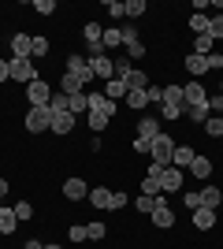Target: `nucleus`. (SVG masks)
Listing matches in <instances>:
<instances>
[{"mask_svg": "<svg viewBox=\"0 0 223 249\" xmlns=\"http://www.w3.org/2000/svg\"><path fill=\"white\" fill-rule=\"evenodd\" d=\"M208 115H212V112H208V104H193V108H186V119H193L197 126H201Z\"/></svg>", "mask_w": 223, "mask_h": 249, "instance_id": "c756f323", "label": "nucleus"}, {"mask_svg": "<svg viewBox=\"0 0 223 249\" xmlns=\"http://www.w3.org/2000/svg\"><path fill=\"white\" fill-rule=\"evenodd\" d=\"M8 71H11V78L22 82V86L37 82V67H34V60H8Z\"/></svg>", "mask_w": 223, "mask_h": 249, "instance_id": "7ed1b4c3", "label": "nucleus"}, {"mask_svg": "<svg viewBox=\"0 0 223 249\" xmlns=\"http://www.w3.org/2000/svg\"><path fill=\"white\" fill-rule=\"evenodd\" d=\"M52 52V41L45 37V34H34V49H30V60H41V56H49Z\"/></svg>", "mask_w": 223, "mask_h": 249, "instance_id": "412c9836", "label": "nucleus"}, {"mask_svg": "<svg viewBox=\"0 0 223 249\" xmlns=\"http://www.w3.org/2000/svg\"><path fill=\"white\" fill-rule=\"evenodd\" d=\"M160 190H182V171L179 167H164V175H160Z\"/></svg>", "mask_w": 223, "mask_h": 249, "instance_id": "ddd939ff", "label": "nucleus"}, {"mask_svg": "<svg viewBox=\"0 0 223 249\" xmlns=\"http://www.w3.org/2000/svg\"><path fill=\"white\" fill-rule=\"evenodd\" d=\"M34 11H37V15H52V11H56V0H34Z\"/></svg>", "mask_w": 223, "mask_h": 249, "instance_id": "49530a36", "label": "nucleus"}, {"mask_svg": "<svg viewBox=\"0 0 223 249\" xmlns=\"http://www.w3.org/2000/svg\"><path fill=\"white\" fill-rule=\"evenodd\" d=\"M89 205H93V208H108V205H112V190H108V186L89 190Z\"/></svg>", "mask_w": 223, "mask_h": 249, "instance_id": "a878e982", "label": "nucleus"}, {"mask_svg": "<svg viewBox=\"0 0 223 249\" xmlns=\"http://www.w3.org/2000/svg\"><path fill=\"white\" fill-rule=\"evenodd\" d=\"M34 49V34H15L11 37V60H30Z\"/></svg>", "mask_w": 223, "mask_h": 249, "instance_id": "6e6552de", "label": "nucleus"}, {"mask_svg": "<svg viewBox=\"0 0 223 249\" xmlns=\"http://www.w3.org/2000/svg\"><path fill=\"white\" fill-rule=\"evenodd\" d=\"M141 194H145V197H160V194H164V190H160V178L145 175L141 178Z\"/></svg>", "mask_w": 223, "mask_h": 249, "instance_id": "7c9ffc66", "label": "nucleus"}, {"mask_svg": "<svg viewBox=\"0 0 223 249\" xmlns=\"http://www.w3.org/2000/svg\"><path fill=\"white\" fill-rule=\"evenodd\" d=\"M101 45H104V49H119V45H123V26H108V30L101 34Z\"/></svg>", "mask_w": 223, "mask_h": 249, "instance_id": "b1692460", "label": "nucleus"}, {"mask_svg": "<svg viewBox=\"0 0 223 249\" xmlns=\"http://www.w3.org/2000/svg\"><path fill=\"white\" fill-rule=\"evenodd\" d=\"M60 93H64V97H78V93H86L82 78H74V74H67V71H64V78H60Z\"/></svg>", "mask_w": 223, "mask_h": 249, "instance_id": "4468645a", "label": "nucleus"}, {"mask_svg": "<svg viewBox=\"0 0 223 249\" xmlns=\"http://www.w3.org/2000/svg\"><path fill=\"white\" fill-rule=\"evenodd\" d=\"M201 130L208 138H223V115H208V119L201 123Z\"/></svg>", "mask_w": 223, "mask_h": 249, "instance_id": "bb28decb", "label": "nucleus"}, {"mask_svg": "<svg viewBox=\"0 0 223 249\" xmlns=\"http://www.w3.org/2000/svg\"><path fill=\"white\" fill-rule=\"evenodd\" d=\"M26 130L30 134H41V130H52V108H30L26 112Z\"/></svg>", "mask_w": 223, "mask_h": 249, "instance_id": "f257e3e1", "label": "nucleus"}, {"mask_svg": "<svg viewBox=\"0 0 223 249\" xmlns=\"http://www.w3.org/2000/svg\"><path fill=\"white\" fill-rule=\"evenodd\" d=\"M149 219H153L156 227H164V231H168L171 223H175V212L168 208V201H164V197H156V208H153V216H149Z\"/></svg>", "mask_w": 223, "mask_h": 249, "instance_id": "1a4fd4ad", "label": "nucleus"}, {"mask_svg": "<svg viewBox=\"0 0 223 249\" xmlns=\"http://www.w3.org/2000/svg\"><path fill=\"white\" fill-rule=\"evenodd\" d=\"M22 249H45V246H41V242H37V238H30V242H26V246H22Z\"/></svg>", "mask_w": 223, "mask_h": 249, "instance_id": "4d7b16f0", "label": "nucleus"}, {"mask_svg": "<svg viewBox=\"0 0 223 249\" xmlns=\"http://www.w3.org/2000/svg\"><path fill=\"white\" fill-rule=\"evenodd\" d=\"M89 71H93V78L112 82V78H116V60H112V56H93V60H89Z\"/></svg>", "mask_w": 223, "mask_h": 249, "instance_id": "423d86ee", "label": "nucleus"}, {"mask_svg": "<svg viewBox=\"0 0 223 249\" xmlns=\"http://www.w3.org/2000/svg\"><path fill=\"white\" fill-rule=\"evenodd\" d=\"M67 112L78 119L82 112H89V101H86V93H78V97H71V104H67Z\"/></svg>", "mask_w": 223, "mask_h": 249, "instance_id": "2f4dec72", "label": "nucleus"}, {"mask_svg": "<svg viewBox=\"0 0 223 249\" xmlns=\"http://www.w3.org/2000/svg\"><path fill=\"white\" fill-rule=\"evenodd\" d=\"M208 37L223 41V15H208Z\"/></svg>", "mask_w": 223, "mask_h": 249, "instance_id": "72a5a7b5", "label": "nucleus"}, {"mask_svg": "<svg viewBox=\"0 0 223 249\" xmlns=\"http://www.w3.org/2000/svg\"><path fill=\"white\" fill-rule=\"evenodd\" d=\"M145 56V45L141 41H127V60H141Z\"/></svg>", "mask_w": 223, "mask_h": 249, "instance_id": "a18cd8bd", "label": "nucleus"}, {"mask_svg": "<svg viewBox=\"0 0 223 249\" xmlns=\"http://www.w3.org/2000/svg\"><path fill=\"white\" fill-rule=\"evenodd\" d=\"M212 37H208V34H197V37H193V52H197V56H208V52H216L212 49Z\"/></svg>", "mask_w": 223, "mask_h": 249, "instance_id": "cd10ccee", "label": "nucleus"}, {"mask_svg": "<svg viewBox=\"0 0 223 249\" xmlns=\"http://www.w3.org/2000/svg\"><path fill=\"white\" fill-rule=\"evenodd\" d=\"M104 97H108V101H123V97H127V82H123V78L104 82Z\"/></svg>", "mask_w": 223, "mask_h": 249, "instance_id": "393cba45", "label": "nucleus"}, {"mask_svg": "<svg viewBox=\"0 0 223 249\" xmlns=\"http://www.w3.org/2000/svg\"><path fill=\"white\" fill-rule=\"evenodd\" d=\"M74 123H78V119H74L71 112H52V134H60V138H64V134H71V130H74Z\"/></svg>", "mask_w": 223, "mask_h": 249, "instance_id": "9b49d317", "label": "nucleus"}, {"mask_svg": "<svg viewBox=\"0 0 223 249\" xmlns=\"http://www.w3.org/2000/svg\"><path fill=\"white\" fill-rule=\"evenodd\" d=\"M190 30H193V34H208V15L193 11V15H190Z\"/></svg>", "mask_w": 223, "mask_h": 249, "instance_id": "f704fd0d", "label": "nucleus"}, {"mask_svg": "<svg viewBox=\"0 0 223 249\" xmlns=\"http://www.w3.org/2000/svg\"><path fill=\"white\" fill-rule=\"evenodd\" d=\"M145 101H149V104H153V101L164 104V86H149V89H145Z\"/></svg>", "mask_w": 223, "mask_h": 249, "instance_id": "09e8293b", "label": "nucleus"}, {"mask_svg": "<svg viewBox=\"0 0 223 249\" xmlns=\"http://www.w3.org/2000/svg\"><path fill=\"white\" fill-rule=\"evenodd\" d=\"M160 112H164V119H171V123H175V119H182V115H186V104H164Z\"/></svg>", "mask_w": 223, "mask_h": 249, "instance_id": "e433bc0d", "label": "nucleus"}, {"mask_svg": "<svg viewBox=\"0 0 223 249\" xmlns=\"http://www.w3.org/2000/svg\"><path fill=\"white\" fill-rule=\"evenodd\" d=\"M67 104H71V97H64L60 89H56L52 101H49V108H52V112H67Z\"/></svg>", "mask_w": 223, "mask_h": 249, "instance_id": "79ce46f5", "label": "nucleus"}, {"mask_svg": "<svg viewBox=\"0 0 223 249\" xmlns=\"http://www.w3.org/2000/svg\"><path fill=\"white\" fill-rule=\"evenodd\" d=\"M67 74H74V78H82V86L93 82V71H89V60H82L78 52H71L67 56Z\"/></svg>", "mask_w": 223, "mask_h": 249, "instance_id": "39448f33", "label": "nucleus"}, {"mask_svg": "<svg viewBox=\"0 0 223 249\" xmlns=\"http://www.w3.org/2000/svg\"><path fill=\"white\" fill-rule=\"evenodd\" d=\"M182 205H186V208H201V194H193V190H190V194L182 197Z\"/></svg>", "mask_w": 223, "mask_h": 249, "instance_id": "864d4df0", "label": "nucleus"}, {"mask_svg": "<svg viewBox=\"0 0 223 249\" xmlns=\"http://www.w3.org/2000/svg\"><path fill=\"white\" fill-rule=\"evenodd\" d=\"M4 194H8V178H0V201H4Z\"/></svg>", "mask_w": 223, "mask_h": 249, "instance_id": "13d9d810", "label": "nucleus"}, {"mask_svg": "<svg viewBox=\"0 0 223 249\" xmlns=\"http://www.w3.org/2000/svg\"><path fill=\"white\" fill-rule=\"evenodd\" d=\"M45 249H64V246H45Z\"/></svg>", "mask_w": 223, "mask_h": 249, "instance_id": "bf43d9fd", "label": "nucleus"}, {"mask_svg": "<svg viewBox=\"0 0 223 249\" xmlns=\"http://www.w3.org/2000/svg\"><path fill=\"white\" fill-rule=\"evenodd\" d=\"M190 171H193V178H212V160L208 156H193Z\"/></svg>", "mask_w": 223, "mask_h": 249, "instance_id": "aec40b11", "label": "nucleus"}, {"mask_svg": "<svg viewBox=\"0 0 223 249\" xmlns=\"http://www.w3.org/2000/svg\"><path fill=\"white\" fill-rule=\"evenodd\" d=\"M220 89H223V86H220Z\"/></svg>", "mask_w": 223, "mask_h": 249, "instance_id": "052dcab7", "label": "nucleus"}, {"mask_svg": "<svg viewBox=\"0 0 223 249\" xmlns=\"http://www.w3.org/2000/svg\"><path fill=\"white\" fill-rule=\"evenodd\" d=\"M193 156H197V153H193L190 145H175V153H171V167H179V171H182V167L193 164Z\"/></svg>", "mask_w": 223, "mask_h": 249, "instance_id": "dca6fc26", "label": "nucleus"}, {"mask_svg": "<svg viewBox=\"0 0 223 249\" xmlns=\"http://www.w3.org/2000/svg\"><path fill=\"white\" fill-rule=\"evenodd\" d=\"M186 71H190L193 78H201V74L208 71V60H205V56H197V52H190V56H186Z\"/></svg>", "mask_w": 223, "mask_h": 249, "instance_id": "5701e85b", "label": "nucleus"}, {"mask_svg": "<svg viewBox=\"0 0 223 249\" xmlns=\"http://www.w3.org/2000/svg\"><path fill=\"white\" fill-rule=\"evenodd\" d=\"M123 101H127L130 108H138V112L149 104V101H145V89H127V97H123Z\"/></svg>", "mask_w": 223, "mask_h": 249, "instance_id": "473e14b6", "label": "nucleus"}, {"mask_svg": "<svg viewBox=\"0 0 223 249\" xmlns=\"http://www.w3.org/2000/svg\"><path fill=\"white\" fill-rule=\"evenodd\" d=\"M86 45H101V34H104V30H101V26H97V22H86Z\"/></svg>", "mask_w": 223, "mask_h": 249, "instance_id": "58836bf2", "label": "nucleus"}, {"mask_svg": "<svg viewBox=\"0 0 223 249\" xmlns=\"http://www.w3.org/2000/svg\"><path fill=\"white\" fill-rule=\"evenodd\" d=\"M164 104H186V97H182V86H164Z\"/></svg>", "mask_w": 223, "mask_h": 249, "instance_id": "c85d7f7f", "label": "nucleus"}, {"mask_svg": "<svg viewBox=\"0 0 223 249\" xmlns=\"http://www.w3.org/2000/svg\"><path fill=\"white\" fill-rule=\"evenodd\" d=\"M127 205H130L127 194H123V190H112V205H108V208H127Z\"/></svg>", "mask_w": 223, "mask_h": 249, "instance_id": "de8ad7c7", "label": "nucleus"}, {"mask_svg": "<svg viewBox=\"0 0 223 249\" xmlns=\"http://www.w3.org/2000/svg\"><path fill=\"white\" fill-rule=\"evenodd\" d=\"M123 82H127V89H149V78H145V71H134V67H130L127 74H123Z\"/></svg>", "mask_w": 223, "mask_h": 249, "instance_id": "6ab92c4d", "label": "nucleus"}, {"mask_svg": "<svg viewBox=\"0 0 223 249\" xmlns=\"http://www.w3.org/2000/svg\"><path fill=\"white\" fill-rule=\"evenodd\" d=\"M11 78V71H8V60H0V82H8Z\"/></svg>", "mask_w": 223, "mask_h": 249, "instance_id": "6e6d98bb", "label": "nucleus"}, {"mask_svg": "<svg viewBox=\"0 0 223 249\" xmlns=\"http://www.w3.org/2000/svg\"><path fill=\"white\" fill-rule=\"evenodd\" d=\"M156 134H160V123H156V119H141V123H138V142L153 145V142H156Z\"/></svg>", "mask_w": 223, "mask_h": 249, "instance_id": "2eb2a0df", "label": "nucleus"}, {"mask_svg": "<svg viewBox=\"0 0 223 249\" xmlns=\"http://www.w3.org/2000/svg\"><path fill=\"white\" fill-rule=\"evenodd\" d=\"M171 153H175V142H171V134H164V130H160V134H156V142L149 145V156H153L156 164H164V167H168V164H171Z\"/></svg>", "mask_w": 223, "mask_h": 249, "instance_id": "f03ea898", "label": "nucleus"}, {"mask_svg": "<svg viewBox=\"0 0 223 249\" xmlns=\"http://www.w3.org/2000/svg\"><path fill=\"white\" fill-rule=\"evenodd\" d=\"M15 227H19L15 208H4V205H0V234H15Z\"/></svg>", "mask_w": 223, "mask_h": 249, "instance_id": "a211bd4d", "label": "nucleus"}, {"mask_svg": "<svg viewBox=\"0 0 223 249\" xmlns=\"http://www.w3.org/2000/svg\"><path fill=\"white\" fill-rule=\"evenodd\" d=\"M182 97H186V108H193V104H208V93L201 89V82H186V86H182Z\"/></svg>", "mask_w": 223, "mask_h": 249, "instance_id": "9d476101", "label": "nucleus"}, {"mask_svg": "<svg viewBox=\"0 0 223 249\" xmlns=\"http://www.w3.org/2000/svg\"><path fill=\"white\" fill-rule=\"evenodd\" d=\"M220 205H223V194H220L216 186H205V190H201V208H212V212H216Z\"/></svg>", "mask_w": 223, "mask_h": 249, "instance_id": "4be33fe9", "label": "nucleus"}, {"mask_svg": "<svg viewBox=\"0 0 223 249\" xmlns=\"http://www.w3.org/2000/svg\"><path fill=\"white\" fill-rule=\"evenodd\" d=\"M11 208H15V216H19L22 223H26V219L34 216V205H30V201H19V205H11Z\"/></svg>", "mask_w": 223, "mask_h": 249, "instance_id": "c03bdc74", "label": "nucleus"}, {"mask_svg": "<svg viewBox=\"0 0 223 249\" xmlns=\"http://www.w3.org/2000/svg\"><path fill=\"white\" fill-rule=\"evenodd\" d=\"M193 227L197 231H212L216 227V212L212 208H193Z\"/></svg>", "mask_w": 223, "mask_h": 249, "instance_id": "f3484780", "label": "nucleus"}, {"mask_svg": "<svg viewBox=\"0 0 223 249\" xmlns=\"http://www.w3.org/2000/svg\"><path fill=\"white\" fill-rule=\"evenodd\" d=\"M130 67H134V63H130L127 56H119V60H116V78H123V74H127Z\"/></svg>", "mask_w": 223, "mask_h": 249, "instance_id": "8fccbe9b", "label": "nucleus"}, {"mask_svg": "<svg viewBox=\"0 0 223 249\" xmlns=\"http://www.w3.org/2000/svg\"><path fill=\"white\" fill-rule=\"evenodd\" d=\"M86 123H89V130H104V126L112 123V119H108V115H97V112H89V115H86Z\"/></svg>", "mask_w": 223, "mask_h": 249, "instance_id": "a19ab883", "label": "nucleus"}, {"mask_svg": "<svg viewBox=\"0 0 223 249\" xmlns=\"http://www.w3.org/2000/svg\"><path fill=\"white\" fill-rule=\"evenodd\" d=\"M86 238L101 242V238H104V223H97V219H93V223H86Z\"/></svg>", "mask_w": 223, "mask_h": 249, "instance_id": "ea45409f", "label": "nucleus"}, {"mask_svg": "<svg viewBox=\"0 0 223 249\" xmlns=\"http://www.w3.org/2000/svg\"><path fill=\"white\" fill-rule=\"evenodd\" d=\"M134 208H138L141 216H153V208H156V197H145V194H138V201H134Z\"/></svg>", "mask_w": 223, "mask_h": 249, "instance_id": "c9c22d12", "label": "nucleus"}, {"mask_svg": "<svg viewBox=\"0 0 223 249\" xmlns=\"http://www.w3.org/2000/svg\"><path fill=\"white\" fill-rule=\"evenodd\" d=\"M26 101H30V108H45V104L52 101V86L41 82V78L30 82V86H26Z\"/></svg>", "mask_w": 223, "mask_h": 249, "instance_id": "20e7f679", "label": "nucleus"}, {"mask_svg": "<svg viewBox=\"0 0 223 249\" xmlns=\"http://www.w3.org/2000/svg\"><path fill=\"white\" fill-rule=\"evenodd\" d=\"M104 11L112 15V19H123V15H127V4H119V0H108V4H104Z\"/></svg>", "mask_w": 223, "mask_h": 249, "instance_id": "37998d69", "label": "nucleus"}, {"mask_svg": "<svg viewBox=\"0 0 223 249\" xmlns=\"http://www.w3.org/2000/svg\"><path fill=\"white\" fill-rule=\"evenodd\" d=\"M67 234H71V242H89V238H86V227H82V223H74Z\"/></svg>", "mask_w": 223, "mask_h": 249, "instance_id": "3c124183", "label": "nucleus"}, {"mask_svg": "<svg viewBox=\"0 0 223 249\" xmlns=\"http://www.w3.org/2000/svg\"><path fill=\"white\" fill-rule=\"evenodd\" d=\"M205 60H208V71H220V67H223V56H220V52H208Z\"/></svg>", "mask_w": 223, "mask_h": 249, "instance_id": "603ef678", "label": "nucleus"}, {"mask_svg": "<svg viewBox=\"0 0 223 249\" xmlns=\"http://www.w3.org/2000/svg\"><path fill=\"white\" fill-rule=\"evenodd\" d=\"M86 101H89V112L108 115V119H116V101H108L104 93H86Z\"/></svg>", "mask_w": 223, "mask_h": 249, "instance_id": "0eeeda50", "label": "nucleus"}, {"mask_svg": "<svg viewBox=\"0 0 223 249\" xmlns=\"http://www.w3.org/2000/svg\"><path fill=\"white\" fill-rule=\"evenodd\" d=\"M208 112H216V115H223V93L216 97V101H208Z\"/></svg>", "mask_w": 223, "mask_h": 249, "instance_id": "5fc2aeb1", "label": "nucleus"}, {"mask_svg": "<svg viewBox=\"0 0 223 249\" xmlns=\"http://www.w3.org/2000/svg\"><path fill=\"white\" fill-rule=\"evenodd\" d=\"M145 0H127V19H141V15H145Z\"/></svg>", "mask_w": 223, "mask_h": 249, "instance_id": "4c0bfd02", "label": "nucleus"}, {"mask_svg": "<svg viewBox=\"0 0 223 249\" xmlns=\"http://www.w3.org/2000/svg\"><path fill=\"white\" fill-rule=\"evenodd\" d=\"M64 197L67 201H82V197H89V186H86L82 178H67L64 182Z\"/></svg>", "mask_w": 223, "mask_h": 249, "instance_id": "f8f14e48", "label": "nucleus"}]
</instances>
